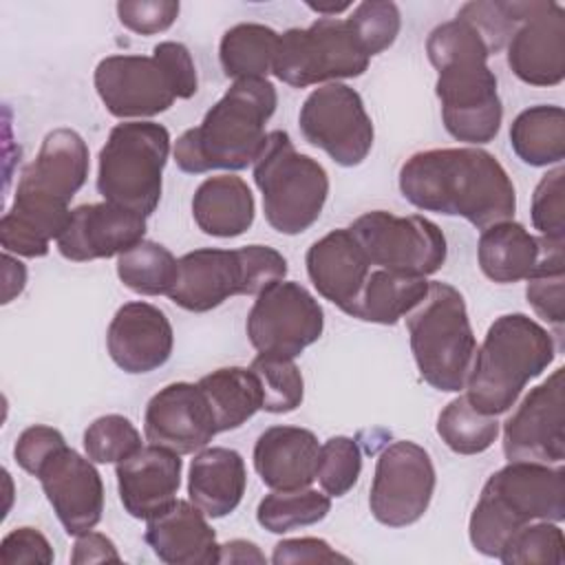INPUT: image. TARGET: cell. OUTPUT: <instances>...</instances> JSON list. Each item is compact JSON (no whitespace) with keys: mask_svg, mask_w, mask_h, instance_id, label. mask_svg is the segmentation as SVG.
Returning <instances> with one entry per match:
<instances>
[{"mask_svg":"<svg viewBox=\"0 0 565 565\" xmlns=\"http://www.w3.org/2000/svg\"><path fill=\"white\" fill-rule=\"evenodd\" d=\"M349 230L377 269L426 278L446 263V236L426 216H395L386 210H373L358 216Z\"/></svg>","mask_w":565,"mask_h":565,"instance_id":"obj_12","label":"cell"},{"mask_svg":"<svg viewBox=\"0 0 565 565\" xmlns=\"http://www.w3.org/2000/svg\"><path fill=\"white\" fill-rule=\"evenodd\" d=\"M508 66L530 86H556L565 77V9L552 0L523 2L508 40Z\"/></svg>","mask_w":565,"mask_h":565,"instance_id":"obj_17","label":"cell"},{"mask_svg":"<svg viewBox=\"0 0 565 565\" xmlns=\"http://www.w3.org/2000/svg\"><path fill=\"white\" fill-rule=\"evenodd\" d=\"M426 291L428 280L424 276H408L375 267L360 291L351 318L375 324H395L424 300Z\"/></svg>","mask_w":565,"mask_h":565,"instance_id":"obj_31","label":"cell"},{"mask_svg":"<svg viewBox=\"0 0 565 565\" xmlns=\"http://www.w3.org/2000/svg\"><path fill=\"white\" fill-rule=\"evenodd\" d=\"M88 146L79 132L55 128L44 139L35 159L22 170L15 194L68 207L88 177Z\"/></svg>","mask_w":565,"mask_h":565,"instance_id":"obj_22","label":"cell"},{"mask_svg":"<svg viewBox=\"0 0 565 565\" xmlns=\"http://www.w3.org/2000/svg\"><path fill=\"white\" fill-rule=\"evenodd\" d=\"M170 132L154 121L117 124L99 150L97 192L104 201L150 216L161 199Z\"/></svg>","mask_w":565,"mask_h":565,"instance_id":"obj_10","label":"cell"},{"mask_svg":"<svg viewBox=\"0 0 565 565\" xmlns=\"http://www.w3.org/2000/svg\"><path fill=\"white\" fill-rule=\"evenodd\" d=\"M141 446L139 430L124 415H102L84 430V450L95 463H119Z\"/></svg>","mask_w":565,"mask_h":565,"instance_id":"obj_40","label":"cell"},{"mask_svg":"<svg viewBox=\"0 0 565 565\" xmlns=\"http://www.w3.org/2000/svg\"><path fill=\"white\" fill-rule=\"evenodd\" d=\"M280 33L258 22H241L227 29L218 44L223 73L232 79L267 77L274 68Z\"/></svg>","mask_w":565,"mask_h":565,"instance_id":"obj_33","label":"cell"},{"mask_svg":"<svg viewBox=\"0 0 565 565\" xmlns=\"http://www.w3.org/2000/svg\"><path fill=\"white\" fill-rule=\"evenodd\" d=\"M563 166L547 170L532 194V225L545 238L565 241V205H563Z\"/></svg>","mask_w":565,"mask_h":565,"instance_id":"obj_43","label":"cell"},{"mask_svg":"<svg viewBox=\"0 0 565 565\" xmlns=\"http://www.w3.org/2000/svg\"><path fill=\"white\" fill-rule=\"evenodd\" d=\"M369 60L347 20L318 18L307 29L296 26L280 33L271 73L294 88H307L360 77L369 68Z\"/></svg>","mask_w":565,"mask_h":565,"instance_id":"obj_11","label":"cell"},{"mask_svg":"<svg viewBox=\"0 0 565 565\" xmlns=\"http://www.w3.org/2000/svg\"><path fill=\"white\" fill-rule=\"evenodd\" d=\"M406 329L422 380L441 393H459L477 353L461 291L430 280L424 300L406 316Z\"/></svg>","mask_w":565,"mask_h":565,"instance_id":"obj_7","label":"cell"},{"mask_svg":"<svg viewBox=\"0 0 565 565\" xmlns=\"http://www.w3.org/2000/svg\"><path fill=\"white\" fill-rule=\"evenodd\" d=\"M305 141L327 152L338 166H360L373 148V121L360 93L342 82L313 88L300 106Z\"/></svg>","mask_w":565,"mask_h":565,"instance_id":"obj_13","label":"cell"},{"mask_svg":"<svg viewBox=\"0 0 565 565\" xmlns=\"http://www.w3.org/2000/svg\"><path fill=\"white\" fill-rule=\"evenodd\" d=\"M119 563L121 556L115 547V543L99 532H84L77 536L75 545H73V554H71V563L75 565H84V563Z\"/></svg>","mask_w":565,"mask_h":565,"instance_id":"obj_48","label":"cell"},{"mask_svg":"<svg viewBox=\"0 0 565 565\" xmlns=\"http://www.w3.org/2000/svg\"><path fill=\"white\" fill-rule=\"evenodd\" d=\"M285 276L287 260L274 247H201L179 258V276L168 298L185 311L203 313L232 296H258Z\"/></svg>","mask_w":565,"mask_h":565,"instance_id":"obj_8","label":"cell"},{"mask_svg":"<svg viewBox=\"0 0 565 565\" xmlns=\"http://www.w3.org/2000/svg\"><path fill=\"white\" fill-rule=\"evenodd\" d=\"M399 190L415 207L461 216L479 230L512 221L516 210V192L505 168L475 146L411 154L399 168Z\"/></svg>","mask_w":565,"mask_h":565,"instance_id":"obj_1","label":"cell"},{"mask_svg":"<svg viewBox=\"0 0 565 565\" xmlns=\"http://www.w3.org/2000/svg\"><path fill=\"white\" fill-rule=\"evenodd\" d=\"M539 267L527 278L525 298L534 313L552 324L561 338L565 322V241L545 238Z\"/></svg>","mask_w":565,"mask_h":565,"instance_id":"obj_35","label":"cell"},{"mask_svg":"<svg viewBox=\"0 0 565 565\" xmlns=\"http://www.w3.org/2000/svg\"><path fill=\"white\" fill-rule=\"evenodd\" d=\"M265 554L256 543L245 539H232L218 545V563H265Z\"/></svg>","mask_w":565,"mask_h":565,"instance_id":"obj_49","label":"cell"},{"mask_svg":"<svg viewBox=\"0 0 565 565\" xmlns=\"http://www.w3.org/2000/svg\"><path fill=\"white\" fill-rule=\"evenodd\" d=\"M435 466L415 441H393L377 457L369 508L377 523L406 527L419 521L435 492Z\"/></svg>","mask_w":565,"mask_h":565,"instance_id":"obj_15","label":"cell"},{"mask_svg":"<svg viewBox=\"0 0 565 565\" xmlns=\"http://www.w3.org/2000/svg\"><path fill=\"white\" fill-rule=\"evenodd\" d=\"M437 435L457 455H479L497 441L499 422L479 413L466 395H459L439 413Z\"/></svg>","mask_w":565,"mask_h":565,"instance_id":"obj_37","label":"cell"},{"mask_svg":"<svg viewBox=\"0 0 565 565\" xmlns=\"http://www.w3.org/2000/svg\"><path fill=\"white\" fill-rule=\"evenodd\" d=\"M324 329L320 302L294 280H278L263 289L245 322L252 347L263 355L294 360L318 342Z\"/></svg>","mask_w":565,"mask_h":565,"instance_id":"obj_14","label":"cell"},{"mask_svg":"<svg viewBox=\"0 0 565 565\" xmlns=\"http://www.w3.org/2000/svg\"><path fill=\"white\" fill-rule=\"evenodd\" d=\"M181 468V455L154 444L141 446L119 461L115 477L124 510L139 521H150L166 512L177 501Z\"/></svg>","mask_w":565,"mask_h":565,"instance_id":"obj_23","label":"cell"},{"mask_svg":"<svg viewBox=\"0 0 565 565\" xmlns=\"http://www.w3.org/2000/svg\"><path fill=\"white\" fill-rule=\"evenodd\" d=\"M146 543L168 565L218 563V543L207 516L188 499H177L166 512L146 521Z\"/></svg>","mask_w":565,"mask_h":565,"instance_id":"obj_25","label":"cell"},{"mask_svg":"<svg viewBox=\"0 0 565 565\" xmlns=\"http://www.w3.org/2000/svg\"><path fill=\"white\" fill-rule=\"evenodd\" d=\"M271 563H351L349 556L335 552L324 539L302 536V539H285L276 543Z\"/></svg>","mask_w":565,"mask_h":565,"instance_id":"obj_47","label":"cell"},{"mask_svg":"<svg viewBox=\"0 0 565 565\" xmlns=\"http://www.w3.org/2000/svg\"><path fill=\"white\" fill-rule=\"evenodd\" d=\"M93 79L102 104L119 119L154 117L199 88L188 46L172 40L159 42L152 55H108Z\"/></svg>","mask_w":565,"mask_h":565,"instance_id":"obj_6","label":"cell"},{"mask_svg":"<svg viewBox=\"0 0 565 565\" xmlns=\"http://www.w3.org/2000/svg\"><path fill=\"white\" fill-rule=\"evenodd\" d=\"M35 477L66 534L79 536L102 521L104 483L95 461L64 444L40 466Z\"/></svg>","mask_w":565,"mask_h":565,"instance_id":"obj_18","label":"cell"},{"mask_svg":"<svg viewBox=\"0 0 565 565\" xmlns=\"http://www.w3.org/2000/svg\"><path fill=\"white\" fill-rule=\"evenodd\" d=\"M174 347L172 324L166 313L150 302H126L113 316L106 331L110 360L126 373L139 375L163 366Z\"/></svg>","mask_w":565,"mask_h":565,"instance_id":"obj_21","label":"cell"},{"mask_svg":"<svg viewBox=\"0 0 565 565\" xmlns=\"http://www.w3.org/2000/svg\"><path fill=\"white\" fill-rule=\"evenodd\" d=\"M196 384L212 408L218 433L234 430L263 411V391L249 366L216 369Z\"/></svg>","mask_w":565,"mask_h":565,"instance_id":"obj_30","label":"cell"},{"mask_svg":"<svg viewBox=\"0 0 565 565\" xmlns=\"http://www.w3.org/2000/svg\"><path fill=\"white\" fill-rule=\"evenodd\" d=\"M249 369L258 377L263 391V411L267 413H291L302 404L305 382L294 360L258 353Z\"/></svg>","mask_w":565,"mask_h":565,"instance_id":"obj_38","label":"cell"},{"mask_svg":"<svg viewBox=\"0 0 565 565\" xmlns=\"http://www.w3.org/2000/svg\"><path fill=\"white\" fill-rule=\"evenodd\" d=\"M307 7H309L311 11L324 15V18H335L338 13L351 9V2H342V4H313V2H307Z\"/></svg>","mask_w":565,"mask_h":565,"instance_id":"obj_51","label":"cell"},{"mask_svg":"<svg viewBox=\"0 0 565 565\" xmlns=\"http://www.w3.org/2000/svg\"><path fill=\"white\" fill-rule=\"evenodd\" d=\"M510 146L514 154L527 166H558L565 157L563 108L539 104L521 110L510 126Z\"/></svg>","mask_w":565,"mask_h":565,"instance_id":"obj_32","label":"cell"},{"mask_svg":"<svg viewBox=\"0 0 565 565\" xmlns=\"http://www.w3.org/2000/svg\"><path fill=\"white\" fill-rule=\"evenodd\" d=\"M212 408L192 382H172L157 391L146 404L143 435L150 444L177 455L203 450L216 435Z\"/></svg>","mask_w":565,"mask_h":565,"instance_id":"obj_19","label":"cell"},{"mask_svg":"<svg viewBox=\"0 0 565 565\" xmlns=\"http://www.w3.org/2000/svg\"><path fill=\"white\" fill-rule=\"evenodd\" d=\"M499 561L505 565L565 563V536L554 521H534L514 532L503 545Z\"/></svg>","mask_w":565,"mask_h":565,"instance_id":"obj_39","label":"cell"},{"mask_svg":"<svg viewBox=\"0 0 565 565\" xmlns=\"http://www.w3.org/2000/svg\"><path fill=\"white\" fill-rule=\"evenodd\" d=\"M117 276L135 294L168 296L179 276V260L161 243L141 241L117 256Z\"/></svg>","mask_w":565,"mask_h":565,"instance_id":"obj_34","label":"cell"},{"mask_svg":"<svg viewBox=\"0 0 565 565\" xmlns=\"http://www.w3.org/2000/svg\"><path fill=\"white\" fill-rule=\"evenodd\" d=\"M254 194L236 174L207 177L192 196V216L199 230L216 238L245 234L254 223Z\"/></svg>","mask_w":565,"mask_h":565,"instance_id":"obj_28","label":"cell"},{"mask_svg":"<svg viewBox=\"0 0 565 565\" xmlns=\"http://www.w3.org/2000/svg\"><path fill=\"white\" fill-rule=\"evenodd\" d=\"M320 444L300 426H269L254 444V468L271 490L309 488L316 481Z\"/></svg>","mask_w":565,"mask_h":565,"instance_id":"obj_26","label":"cell"},{"mask_svg":"<svg viewBox=\"0 0 565 565\" xmlns=\"http://www.w3.org/2000/svg\"><path fill=\"white\" fill-rule=\"evenodd\" d=\"M2 276H4V294H2V302H11L26 282V269L20 260H15L9 252H4L2 256Z\"/></svg>","mask_w":565,"mask_h":565,"instance_id":"obj_50","label":"cell"},{"mask_svg":"<svg viewBox=\"0 0 565 565\" xmlns=\"http://www.w3.org/2000/svg\"><path fill=\"white\" fill-rule=\"evenodd\" d=\"M174 0H124L117 2L119 22L139 35H154L170 29L179 15Z\"/></svg>","mask_w":565,"mask_h":565,"instance_id":"obj_44","label":"cell"},{"mask_svg":"<svg viewBox=\"0 0 565 565\" xmlns=\"http://www.w3.org/2000/svg\"><path fill=\"white\" fill-rule=\"evenodd\" d=\"M55 558L51 543L35 527H15L0 543V561L4 565H22V563H42L51 565Z\"/></svg>","mask_w":565,"mask_h":565,"instance_id":"obj_46","label":"cell"},{"mask_svg":"<svg viewBox=\"0 0 565 565\" xmlns=\"http://www.w3.org/2000/svg\"><path fill=\"white\" fill-rule=\"evenodd\" d=\"M276 104V86L267 77L234 79L203 121L177 139L172 152L179 170L203 174L252 166L265 143V124Z\"/></svg>","mask_w":565,"mask_h":565,"instance_id":"obj_3","label":"cell"},{"mask_svg":"<svg viewBox=\"0 0 565 565\" xmlns=\"http://www.w3.org/2000/svg\"><path fill=\"white\" fill-rule=\"evenodd\" d=\"M563 375L565 369H556L545 382L534 386L503 424V455L508 461L563 463Z\"/></svg>","mask_w":565,"mask_h":565,"instance_id":"obj_16","label":"cell"},{"mask_svg":"<svg viewBox=\"0 0 565 565\" xmlns=\"http://www.w3.org/2000/svg\"><path fill=\"white\" fill-rule=\"evenodd\" d=\"M305 265L316 291L351 316L373 267L351 230H331L318 238L307 249Z\"/></svg>","mask_w":565,"mask_h":565,"instance_id":"obj_24","label":"cell"},{"mask_svg":"<svg viewBox=\"0 0 565 565\" xmlns=\"http://www.w3.org/2000/svg\"><path fill=\"white\" fill-rule=\"evenodd\" d=\"M331 510V497L313 488L274 490L256 508V521L271 534L320 523Z\"/></svg>","mask_w":565,"mask_h":565,"instance_id":"obj_36","label":"cell"},{"mask_svg":"<svg viewBox=\"0 0 565 565\" xmlns=\"http://www.w3.org/2000/svg\"><path fill=\"white\" fill-rule=\"evenodd\" d=\"M565 519V470L561 463L508 461L483 483L470 514L468 536L472 547L499 558L508 539L534 521Z\"/></svg>","mask_w":565,"mask_h":565,"instance_id":"obj_4","label":"cell"},{"mask_svg":"<svg viewBox=\"0 0 565 565\" xmlns=\"http://www.w3.org/2000/svg\"><path fill=\"white\" fill-rule=\"evenodd\" d=\"M543 256L541 236L530 234L521 223L501 221L481 230L477 260L486 278L499 285L527 280Z\"/></svg>","mask_w":565,"mask_h":565,"instance_id":"obj_29","label":"cell"},{"mask_svg":"<svg viewBox=\"0 0 565 565\" xmlns=\"http://www.w3.org/2000/svg\"><path fill=\"white\" fill-rule=\"evenodd\" d=\"M426 53L437 68L435 93L448 135L472 146L492 141L501 128L503 106L497 75L488 66L492 51L486 38L470 20L457 15L430 31Z\"/></svg>","mask_w":565,"mask_h":565,"instance_id":"obj_2","label":"cell"},{"mask_svg":"<svg viewBox=\"0 0 565 565\" xmlns=\"http://www.w3.org/2000/svg\"><path fill=\"white\" fill-rule=\"evenodd\" d=\"M247 470L241 452L212 446L194 455L188 475V497L207 516L223 519L234 512L245 494Z\"/></svg>","mask_w":565,"mask_h":565,"instance_id":"obj_27","label":"cell"},{"mask_svg":"<svg viewBox=\"0 0 565 565\" xmlns=\"http://www.w3.org/2000/svg\"><path fill=\"white\" fill-rule=\"evenodd\" d=\"M64 444H66V439L57 428L35 424L20 433L15 448H13V457L22 470H26L29 475L35 477L40 466Z\"/></svg>","mask_w":565,"mask_h":565,"instance_id":"obj_45","label":"cell"},{"mask_svg":"<svg viewBox=\"0 0 565 565\" xmlns=\"http://www.w3.org/2000/svg\"><path fill=\"white\" fill-rule=\"evenodd\" d=\"M362 452L355 439L335 435L320 444L316 479L329 497H344L360 479Z\"/></svg>","mask_w":565,"mask_h":565,"instance_id":"obj_41","label":"cell"},{"mask_svg":"<svg viewBox=\"0 0 565 565\" xmlns=\"http://www.w3.org/2000/svg\"><path fill=\"white\" fill-rule=\"evenodd\" d=\"M347 22L364 53L373 57L395 42L402 26V15L395 2L369 0L355 4Z\"/></svg>","mask_w":565,"mask_h":565,"instance_id":"obj_42","label":"cell"},{"mask_svg":"<svg viewBox=\"0 0 565 565\" xmlns=\"http://www.w3.org/2000/svg\"><path fill=\"white\" fill-rule=\"evenodd\" d=\"M556 358L552 333L525 313L499 316L472 358L466 397L483 415L508 413Z\"/></svg>","mask_w":565,"mask_h":565,"instance_id":"obj_5","label":"cell"},{"mask_svg":"<svg viewBox=\"0 0 565 565\" xmlns=\"http://www.w3.org/2000/svg\"><path fill=\"white\" fill-rule=\"evenodd\" d=\"M252 166L265 218L276 232L296 236L320 218L329 194L327 170L298 152L285 130L267 132Z\"/></svg>","mask_w":565,"mask_h":565,"instance_id":"obj_9","label":"cell"},{"mask_svg":"<svg viewBox=\"0 0 565 565\" xmlns=\"http://www.w3.org/2000/svg\"><path fill=\"white\" fill-rule=\"evenodd\" d=\"M146 236V216L115 203H84L71 210L57 249L73 263L121 256Z\"/></svg>","mask_w":565,"mask_h":565,"instance_id":"obj_20","label":"cell"}]
</instances>
